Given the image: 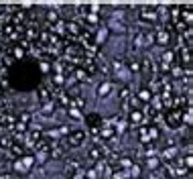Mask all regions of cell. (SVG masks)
<instances>
[{
	"instance_id": "obj_1",
	"label": "cell",
	"mask_w": 193,
	"mask_h": 179,
	"mask_svg": "<svg viewBox=\"0 0 193 179\" xmlns=\"http://www.w3.org/2000/svg\"><path fill=\"white\" fill-rule=\"evenodd\" d=\"M163 122L171 128H179L183 124V110H177V108H171V110H165V116H163Z\"/></svg>"
},
{
	"instance_id": "obj_2",
	"label": "cell",
	"mask_w": 193,
	"mask_h": 179,
	"mask_svg": "<svg viewBox=\"0 0 193 179\" xmlns=\"http://www.w3.org/2000/svg\"><path fill=\"white\" fill-rule=\"evenodd\" d=\"M33 165H35V159L31 157V155H22L20 159H14V163H12V167H14V171L16 173H29L31 169H33Z\"/></svg>"
},
{
	"instance_id": "obj_3",
	"label": "cell",
	"mask_w": 193,
	"mask_h": 179,
	"mask_svg": "<svg viewBox=\"0 0 193 179\" xmlns=\"http://www.w3.org/2000/svg\"><path fill=\"white\" fill-rule=\"evenodd\" d=\"M138 14H140V21L142 22H157V19H159V14H157V8H151V6H140V10H138Z\"/></svg>"
},
{
	"instance_id": "obj_4",
	"label": "cell",
	"mask_w": 193,
	"mask_h": 179,
	"mask_svg": "<svg viewBox=\"0 0 193 179\" xmlns=\"http://www.w3.org/2000/svg\"><path fill=\"white\" fill-rule=\"evenodd\" d=\"M83 140H86L83 130H69V134H67V147H81Z\"/></svg>"
},
{
	"instance_id": "obj_5",
	"label": "cell",
	"mask_w": 193,
	"mask_h": 179,
	"mask_svg": "<svg viewBox=\"0 0 193 179\" xmlns=\"http://www.w3.org/2000/svg\"><path fill=\"white\" fill-rule=\"evenodd\" d=\"M87 157L92 159V161H96V163L104 161V159H106V147H102V145L90 147V149H87Z\"/></svg>"
},
{
	"instance_id": "obj_6",
	"label": "cell",
	"mask_w": 193,
	"mask_h": 179,
	"mask_svg": "<svg viewBox=\"0 0 193 179\" xmlns=\"http://www.w3.org/2000/svg\"><path fill=\"white\" fill-rule=\"evenodd\" d=\"M80 171H83V169H81V165H80V161L71 159V161H67V163H65V175H67L69 179H73Z\"/></svg>"
},
{
	"instance_id": "obj_7",
	"label": "cell",
	"mask_w": 193,
	"mask_h": 179,
	"mask_svg": "<svg viewBox=\"0 0 193 179\" xmlns=\"http://www.w3.org/2000/svg\"><path fill=\"white\" fill-rule=\"evenodd\" d=\"M69 147L65 145V143H55L53 147H51V153H49V157H53V159H63L65 157V153Z\"/></svg>"
},
{
	"instance_id": "obj_8",
	"label": "cell",
	"mask_w": 193,
	"mask_h": 179,
	"mask_svg": "<svg viewBox=\"0 0 193 179\" xmlns=\"http://www.w3.org/2000/svg\"><path fill=\"white\" fill-rule=\"evenodd\" d=\"M29 134H27V140H25V145L27 147H35L37 143H39L41 138H43V132L37 128V130H27Z\"/></svg>"
},
{
	"instance_id": "obj_9",
	"label": "cell",
	"mask_w": 193,
	"mask_h": 179,
	"mask_svg": "<svg viewBox=\"0 0 193 179\" xmlns=\"http://www.w3.org/2000/svg\"><path fill=\"white\" fill-rule=\"evenodd\" d=\"M67 37H73V39H77L81 35V25L80 22H75V21H67Z\"/></svg>"
},
{
	"instance_id": "obj_10",
	"label": "cell",
	"mask_w": 193,
	"mask_h": 179,
	"mask_svg": "<svg viewBox=\"0 0 193 179\" xmlns=\"http://www.w3.org/2000/svg\"><path fill=\"white\" fill-rule=\"evenodd\" d=\"M53 100V92L47 88V86H39V102L45 106V104H49Z\"/></svg>"
},
{
	"instance_id": "obj_11",
	"label": "cell",
	"mask_w": 193,
	"mask_h": 179,
	"mask_svg": "<svg viewBox=\"0 0 193 179\" xmlns=\"http://www.w3.org/2000/svg\"><path fill=\"white\" fill-rule=\"evenodd\" d=\"M120 100H122V110L130 112V88L128 86L120 90Z\"/></svg>"
},
{
	"instance_id": "obj_12",
	"label": "cell",
	"mask_w": 193,
	"mask_h": 179,
	"mask_svg": "<svg viewBox=\"0 0 193 179\" xmlns=\"http://www.w3.org/2000/svg\"><path fill=\"white\" fill-rule=\"evenodd\" d=\"M128 120H130V124H134V126H138L142 120H147L144 118V114L138 110V108H132V110L128 112Z\"/></svg>"
},
{
	"instance_id": "obj_13",
	"label": "cell",
	"mask_w": 193,
	"mask_h": 179,
	"mask_svg": "<svg viewBox=\"0 0 193 179\" xmlns=\"http://www.w3.org/2000/svg\"><path fill=\"white\" fill-rule=\"evenodd\" d=\"M8 155L12 159H20L22 155H27V149H25V145H19V143H12V147L8 149Z\"/></svg>"
},
{
	"instance_id": "obj_14",
	"label": "cell",
	"mask_w": 193,
	"mask_h": 179,
	"mask_svg": "<svg viewBox=\"0 0 193 179\" xmlns=\"http://www.w3.org/2000/svg\"><path fill=\"white\" fill-rule=\"evenodd\" d=\"M102 116H98V114H87L86 116V124L90 126V128H100L102 126Z\"/></svg>"
},
{
	"instance_id": "obj_15",
	"label": "cell",
	"mask_w": 193,
	"mask_h": 179,
	"mask_svg": "<svg viewBox=\"0 0 193 179\" xmlns=\"http://www.w3.org/2000/svg\"><path fill=\"white\" fill-rule=\"evenodd\" d=\"M161 65H167V67L175 65V53L173 51H163V55H161Z\"/></svg>"
},
{
	"instance_id": "obj_16",
	"label": "cell",
	"mask_w": 193,
	"mask_h": 179,
	"mask_svg": "<svg viewBox=\"0 0 193 179\" xmlns=\"http://www.w3.org/2000/svg\"><path fill=\"white\" fill-rule=\"evenodd\" d=\"M96 65H98V71H102V73H110L112 71V67H110V63L104 59V57H96Z\"/></svg>"
},
{
	"instance_id": "obj_17",
	"label": "cell",
	"mask_w": 193,
	"mask_h": 179,
	"mask_svg": "<svg viewBox=\"0 0 193 179\" xmlns=\"http://www.w3.org/2000/svg\"><path fill=\"white\" fill-rule=\"evenodd\" d=\"M108 33H110V29L108 27H102L98 33H96V37H93V45H98V43H104L108 39Z\"/></svg>"
},
{
	"instance_id": "obj_18",
	"label": "cell",
	"mask_w": 193,
	"mask_h": 179,
	"mask_svg": "<svg viewBox=\"0 0 193 179\" xmlns=\"http://www.w3.org/2000/svg\"><path fill=\"white\" fill-rule=\"evenodd\" d=\"M112 88H114V86H112V82H104V83L100 86V88H98V98H106L108 94L112 92Z\"/></svg>"
},
{
	"instance_id": "obj_19",
	"label": "cell",
	"mask_w": 193,
	"mask_h": 179,
	"mask_svg": "<svg viewBox=\"0 0 193 179\" xmlns=\"http://www.w3.org/2000/svg\"><path fill=\"white\" fill-rule=\"evenodd\" d=\"M154 41L159 43V45H167V43L171 41V35L167 33V31H159V33L154 35Z\"/></svg>"
},
{
	"instance_id": "obj_20",
	"label": "cell",
	"mask_w": 193,
	"mask_h": 179,
	"mask_svg": "<svg viewBox=\"0 0 193 179\" xmlns=\"http://www.w3.org/2000/svg\"><path fill=\"white\" fill-rule=\"evenodd\" d=\"M73 79H75V82H80V83H83V82H87V79H90V76L83 71V67H77V69L73 71Z\"/></svg>"
},
{
	"instance_id": "obj_21",
	"label": "cell",
	"mask_w": 193,
	"mask_h": 179,
	"mask_svg": "<svg viewBox=\"0 0 193 179\" xmlns=\"http://www.w3.org/2000/svg\"><path fill=\"white\" fill-rule=\"evenodd\" d=\"M22 37H25V41H37V37H39V33H37V29L35 27H29L25 33H22Z\"/></svg>"
},
{
	"instance_id": "obj_22",
	"label": "cell",
	"mask_w": 193,
	"mask_h": 179,
	"mask_svg": "<svg viewBox=\"0 0 193 179\" xmlns=\"http://www.w3.org/2000/svg\"><path fill=\"white\" fill-rule=\"evenodd\" d=\"M151 98H153V92H151L148 88H142V90L138 92V100H140V102L148 104V102H151Z\"/></svg>"
},
{
	"instance_id": "obj_23",
	"label": "cell",
	"mask_w": 193,
	"mask_h": 179,
	"mask_svg": "<svg viewBox=\"0 0 193 179\" xmlns=\"http://www.w3.org/2000/svg\"><path fill=\"white\" fill-rule=\"evenodd\" d=\"M12 137H8V134H2V137H0V149H10V147H12Z\"/></svg>"
},
{
	"instance_id": "obj_24",
	"label": "cell",
	"mask_w": 193,
	"mask_h": 179,
	"mask_svg": "<svg viewBox=\"0 0 193 179\" xmlns=\"http://www.w3.org/2000/svg\"><path fill=\"white\" fill-rule=\"evenodd\" d=\"M57 102H59L61 106H67V108H69V106H71V98L67 96L65 92H59V96H57Z\"/></svg>"
},
{
	"instance_id": "obj_25",
	"label": "cell",
	"mask_w": 193,
	"mask_h": 179,
	"mask_svg": "<svg viewBox=\"0 0 193 179\" xmlns=\"http://www.w3.org/2000/svg\"><path fill=\"white\" fill-rule=\"evenodd\" d=\"M159 128L157 126H147V137H148V140H154V138H159Z\"/></svg>"
},
{
	"instance_id": "obj_26",
	"label": "cell",
	"mask_w": 193,
	"mask_h": 179,
	"mask_svg": "<svg viewBox=\"0 0 193 179\" xmlns=\"http://www.w3.org/2000/svg\"><path fill=\"white\" fill-rule=\"evenodd\" d=\"M98 175H100V171H98L96 167H92V169H86V171H83V179H98Z\"/></svg>"
},
{
	"instance_id": "obj_27",
	"label": "cell",
	"mask_w": 193,
	"mask_h": 179,
	"mask_svg": "<svg viewBox=\"0 0 193 179\" xmlns=\"http://www.w3.org/2000/svg\"><path fill=\"white\" fill-rule=\"evenodd\" d=\"M169 71H171V76L177 77V79H179V77H183V67H181V65H177V63H175V65H171V69H169Z\"/></svg>"
},
{
	"instance_id": "obj_28",
	"label": "cell",
	"mask_w": 193,
	"mask_h": 179,
	"mask_svg": "<svg viewBox=\"0 0 193 179\" xmlns=\"http://www.w3.org/2000/svg\"><path fill=\"white\" fill-rule=\"evenodd\" d=\"M65 83V76L63 73H53V86L55 88H61Z\"/></svg>"
},
{
	"instance_id": "obj_29",
	"label": "cell",
	"mask_w": 193,
	"mask_h": 179,
	"mask_svg": "<svg viewBox=\"0 0 193 179\" xmlns=\"http://www.w3.org/2000/svg\"><path fill=\"white\" fill-rule=\"evenodd\" d=\"M83 21H86L87 25H98V22H100V19H98V14H92V12H87L86 16H83Z\"/></svg>"
},
{
	"instance_id": "obj_30",
	"label": "cell",
	"mask_w": 193,
	"mask_h": 179,
	"mask_svg": "<svg viewBox=\"0 0 193 179\" xmlns=\"http://www.w3.org/2000/svg\"><path fill=\"white\" fill-rule=\"evenodd\" d=\"M159 163H161V161L157 157H148L147 159V167H148V169H153V171H154V169H159Z\"/></svg>"
},
{
	"instance_id": "obj_31",
	"label": "cell",
	"mask_w": 193,
	"mask_h": 179,
	"mask_svg": "<svg viewBox=\"0 0 193 179\" xmlns=\"http://www.w3.org/2000/svg\"><path fill=\"white\" fill-rule=\"evenodd\" d=\"M57 21H59V14L55 12V10H49V12H47V22H49V25H55Z\"/></svg>"
},
{
	"instance_id": "obj_32",
	"label": "cell",
	"mask_w": 193,
	"mask_h": 179,
	"mask_svg": "<svg viewBox=\"0 0 193 179\" xmlns=\"http://www.w3.org/2000/svg\"><path fill=\"white\" fill-rule=\"evenodd\" d=\"M16 122H22V124L29 126V122H31V112H20V116L16 118Z\"/></svg>"
},
{
	"instance_id": "obj_33",
	"label": "cell",
	"mask_w": 193,
	"mask_h": 179,
	"mask_svg": "<svg viewBox=\"0 0 193 179\" xmlns=\"http://www.w3.org/2000/svg\"><path fill=\"white\" fill-rule=\"evenodd\" d=\"M118 163H120L118 167L122 169V171H126V169H130V167H132V161H130V159H126V157H124V159H120Z\"/></svg>"
},
{
	"instance_id": "obj_34",
	"label": "cell",
	"mask_w": 193,
	"mask_h": 179,
	"mask_svg": "<svg viewBox=\"0 0 193 179\" xmlns=\"http://www.w3.org/2000/svg\"><path fill=\"white\" fill-rule=\"evenodd\" d=\"M128 175H130V177H134V179H138V177H140V167H138V165H132L130 169H128Z\"/></svg>"
},
{
	"instance_id": "obj_35",
	"label": "cell",
	"mask_w": 193,
	"mask_h": 179,
	"mask_svg": "<svg viewBox=\"0 0 193 179\" xmlns=\"http://www.w3.org/2000/svg\"><path fill=\"white\" fill-rule=\"evenodd\" d=\"M69 116H71V118H75V120H80V118H81L80 108H73V106H69Z\"/></svg>"
},
{
	"instance_id": "obj_36",
	"label": "cell",
	"mask_w": 193,
	"mask_h": 179,
	"mask_svg": "<svg viewBox=\"0 0 193 179\" xmlns=\"http://www.w3.org/2000/svg\"><path fill=\"white\" fill-rule=\"evenodd\" d=\"M181 165L185 167V169H191V165H193V159H191V155H187V157H185V163L181 161Z\"/></svg>"
},
{
	"instance_id": "obj_37",
	"label": "cell",
	"mask_w": 193,
	"mask_h": 179,
	"mask_svg": "<svg viewBox=\"0 0 193 179\" xmlns=\"http://www.w3.org/2000/svg\"><path fill=\"white\" fill-rule=\"evenodd\" d=\"M128 69H130V71H140V63L138 61H130L128 63Z\"/></svg>"
},
{
	"instance_id": "obj_38",
	"label": "cell",
	"mask_w": 193,
	"mask_h": 179,
	"mask_svg": "<svg viewBox=\"0 0 193 179\" xmlns=\"http://www.w3.org/2000/svg\"><path fill=\"white\" fill-rule=\"evenodd\" d=\"M8 51H14V55H16V57L25 55V49H22V47H12V49H8Z\"/></svg>"
},
{
	"instance_id": "obj_39",
	"label": "cell",
	"mask_w": 193,
	"mask_h": 179,
	"mask_svg": "<svg viewBox=\"0 0 193 179\" xmlns=\"http://www.w3.org/2000/svg\"><path fill=\"white\" fill-rule=\"evenodd\" d=\"M41 69H43V71L47 73V71H49L51 67H49V63H47V61H43V63H41Z\"/></svg>"
},
{
	"instance_id": "obj_40",
	"label": "cell",
	"mask_w": 193,
	"mask_h": 179,
	"mask_svg": "<svg viewBox=\"0 0 193 179\" xmlns=\"http://www.w3.org/2000/svg\"><path fill=\"white\" fill-rule=\"evenodd\" d=\"M0 98H2V88H0Z\"/></svg>"
}]
</instances>
